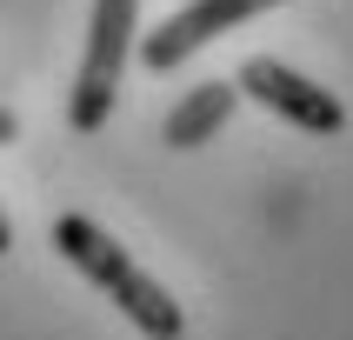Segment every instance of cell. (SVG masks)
I'll use <instances>...</instances> for the list:
<instances>
[{"instance_id":"cell-1","label":"cell","mask_w":353,"mask_h":340,"mask_svg":"<svg viewBox=\"0 0 353 340\" xmlns=\"http://www.w3.org/2000/svg\"><path fill=\"white\" fill-rule=\"evenodd\" d=\"M54 247H60V260L74 267L87 287H100V294L114 300L120 314L134 320L147 340H180L187 334V314H180V300L160 287L147 267H140L127 247H120L107 227H94L87 214H60L54 220Z\"/></svg>"},{"instance_id":"cell-2","label":"cell","mask_w":353,"mask_h":340,"mask_svg":"<svg viewBox=\"0 0 353 340\" xmlns=\"http://www.w3.org/2000/svg\"><path fill=\"white\" fill-rule=\"evenodd\" d=\"M134 34H140V0H94L87 54H80L74 94H67V127L74 134H100L107 127V114H114V100H120V80H127Z\"/></svg>"},{"instance_id":"cell-3","label":"cell","mask_w":353,"mask_h":340,"mask_svg":"<svg viewBox=\"0 0 353 340\" xmlns=\"http://www.w3.org/2000/svg\"><path fill=\"white\" fill-rule=\"evenodd\" d=\"M234 87L240 94H254L260 107H274L280 120H294L300 134H340L347 127V107H340L320 80H307V74H294L287 60H274V54H254V60H240V74H234Z\"/></svg>"},{"instance_id":"cell-4","label":"cell","mask_w":353,"mask_h":340,"mask_svg":"<svg viewBox=\"0 0 353 340\" xmlns=\"http://www.w3.org/2000/svg\"><path fill=\"white\" fill-rule=\"evenodd\" d=\"M267 7H280V0H187L180 14L160 20L154 34H140V67L147 74H174L180 60H194L207 40H220L227 27L267 14Z\"/></svg>"},{"instance_id":"cell-5","label":"cell","mask_w":353,"mask_h":340,"mask_svg":"<svg viewBox=\"0 0 353 340\" xmlns=\"http://www.w3.org/2000/svg\"><path fill=\"white\" fill-rule=\"evenodd\" d=\"M234 107H240V87H234V80H200V87L180 94V107L167 114L160 140H167V147H200V140H214L220 127L234 120Z\"/></svg>"},{"instance_id":"cell-6","label":"cell","mask_w":353,"mask_h":340,"mask_svg":"<svg viewBox=\"0 0 353 340\" xmlns=\"http://www.w3.org/2000/svg\"><path fill=\"white\" fill-rule=\"evenodd\" d=\"M14 140H20V120L7 114V107H0V147H14Z\"/></svg>"},{"instance_id":"cell-7","label":"cell","mask_w":353,"mask_h":340,"mask_svg":"<svg viewBox=\"0 0 353 340\" xmlns=\"http://www.w3.org/2000/svg\"><path fill=\"white\" fill-rule=\"evenodd\" d=\"M14 247V220H7V207H0V254Z\"/></svg>"}]
</instances>
